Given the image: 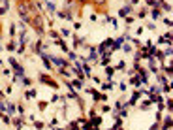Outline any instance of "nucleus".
Wrapping results in <instances>:
<instances>
[{
  "instance_id": "5701e85b",
  "label": "nucleus",
  "mask_w": 173,
  "mask_h": 130,
  "mask_svg": "<svg viewBox=\"0 0 173 130\" xmlns=\"http://www.w3.org/2000/svg\"><path fill=\"white\" fill-rule=\"evenodd\" d=\"M0 111H2V113H8V104L0 102Z\"/></svg>"
},
{
  "instance_id": "b1692460",
  "label": "nucleus",
  "mask_w": 173,
  "mask_h": 130,
  "mask_svg": "<svg viewBox=\"0 0 173 130\" xmlns=\"http://www.w3.org/2000/svg\"><path fill=\"white\" fill-rule=\"evenodd\" d=\"M113 74H115V68H106V75L107 77H111Z\"/></svg>"
},
{
  "instance_id": "e433bc0d",
  "label": "nucleus",
  "mask_w": 173,
  "mask_h": 130,
  "mask_svg": "<svg viewBox=\"0 0 173 130\" xmlns=\"http://www.w3.org/2000/svg\"><path fill=\"white\" fill-rule=\"evenodd\" d=\"M0 49H2V43H0Z\"/></svg>"
},
{
  "instance_id": "ddd939ff",
  "label": "nucleus",
  "mask_w": 173,
  "mask_h": 130,
  "mask_svg": "<svg viewBox=\"0 0 173 130\" xmlns=\"http://www.w3.org/2000/svg\"><path fill=\"white\" fill-rule=\"evenodd\" d=\"M6 49H8V51H17V43H15V42L11 40V42H10V43L6 45Z\"/></svg>"
},
{
  "instance_id": "0eeeda50",
  "label": "nucleus",
  "mask_w": 173,
  "mask_h": 130,
  "mask_svg": "<svg viewBox=\"0 0 173 130\" xmlns=\"http://www.w3.org/2000/svg\"><path fill=\"white\" fill-rule=\"evenodd\" d=\"M81 70H83V74H85V77H87V75H90V70H92V66H90L89 62H85V64H81Z\"/></svg>"
},
{
  "instance_id": "9d476101",
  "label": "nucleus",
  "mask_w": 173,
  "mask_h": 130,
  "mask_svg": "<svg viewBox=\"0 0 173 130\" xmlns=\"http://www.w3.org/2000/svg\"><path fill=\"white\" fill-rule=\"evenodd\" d=\"M137 98H141V92H137V91H136V92H134V96L130 98V102H128V104H130V106H134V104L137 102Z\"/></svg>"
},
{
  "instance_id": "7c9ffc66",
  "label": "nucleus",
  "mask_w": 173,
  "mask_h": 130,
  "mask_svg": "<svg viewBox=\"0 0 173 130\" xmlns=\"http://www.w3.org/2000/svg\"><path fill=\"white\" fill-rule=\"evenodd\" d=\"M10 34H11V38L15 36V25H11V27H10Z\"/></svg>"
},
{
  "instance_id": "f3484780",
  "label": "nucleus",
  "mask_w": 173,
  "mask_h": 130,
  "mask_svg": "<svg viewBox=\"0 0 173 130\" xmlns=\"http://www.w3.org/2000/svg\"><path fill=\"white\" fill-rule=\"evenodd\" d=\"M120 49L124 51V53H130V51H132V45H130V43H124V45H120Z\"/></svg>"
},
{
  "instance_id": "a211bd4d",
  "label": "nucleus",
  "mask_w": 173,
  "mask_h": 130,
  "mask_svg": "<svg viewBox=\"0 0 173 130\" xmlns=\"http://www.w3.org/2000/svg\"><path fill=\"white\" fill-rule=\"evenodd\" d=\"M158 83H160L162 87H164V85H167V77H166V75H160V77H158Z\"/></svg>"
},
{
  "instance_id": "72a5a7b5",
  "label": "nucleus",
  "mask_w": 173,
  "mask_h": 130,
  "mask_svg": "<svg viewBox=\"0 0 173 130\" xmlns=\"http://www.w3.org/2000/svg\"><path fill=\"white\" fill-rule=\"evenodd\" d=\"M145 15H147V8H145V10H141V11H139V17H145Z\"/></svg>"
},
{
  "instance_id": "c85d7f7f",
  "label": "nucleus",
  "mask_w": 173,
  "mask_h": 130,
  "mask_svg": "<svg viewBox=\"0 0 173 130\" xmlns=\"http://www.w3.org/2000/svg\"><path fill=\"white\" fill-rule=\"evenodd\" d=\"M76 2H79L81 6H87V4H90V0H76Z\"/></svg>"
},
{
  "instance_id": "2f4dec72",
  "label": "nucleus",
  "mask_w": 173,
  "mask_h": 130,
  "mask_svg": "<svg viewBox=\"0 0 173 130\" xmlns=\"http://www.w3.org/2000/svg\"><path fill=\"white\" fill-rule=\"evenodd\" d=\"M147 29H149V30H154V23H147Z\"/></svg>"
},
{
  "instance_id": "7ed1b4c3",
  "label": "nucleus",
  "mask_w": 173,
  "mask_h": 130,
  "mask_svg": "<svg viewBox=\"0 0 173 130\" xmlns=\"http://www.w3.org/2000/svg\"><path fill=\"white\" fill-rule=\"evenodd\" d=\"M40 79H41V83H45V85H51V87H57V83L51 79V77H49V75H45V74H41L40 75Z\"/></svg>"
},
{
  "instance_id": "393cba45",
  "label": "nucleus",
  "mask_w": 173,
  "mask_h": 130,
  "mask_svg": "<svg viewBox=\"0 0 173 130\" xmlns=\"http://www.w3.org/2000/svg\"><path fill=\"white\" fill-rule=\"evenodd\" d=\"M124 68H126V62H124V61H120V62L117 64V70H124Z\"/></svg>"
},
{
  "instance_id": "39448f33",
  "label": "nucleus",
  "mask_w": 173,
  "mask_h": 130,
  "mask_svg": "<svg viewBox=\"0 0 173 130\" xmlns=\"http://www.w3.org/2000/svg\"><path fill=\"white\" fill-rule=\"evenodd\" d=\"M160 128H162V130H171V115H167V117L164 119V123H162Z\"/></svg>"
},
{
  "instance_id": "f257e3e1",
  "label": "nucleus",
  "mask_w": 173,
  "mask_h": 130,
  "mask_svg": "<svg viewBox=\"0 0 173 130\" xmlns=\"http://www.w3.org/2000/svg\"><path fill=\"white\" fill-rule=\"evenodd\" d=\"M30 25H32V27L38 30V34H40V36L43 34V19H41V15H34Z\"/></svg>"
},
{
  "instance_id": "4468645a",
  "label": "nucleus",
  "mask_w": 173,
  "mask_h": 130,
  "mask_svg": "<svg viewBox=\"0 0 173 130\" xmlns=\"http://www.w3.org/2000/svg\"><path fill=\"white\" fill-rule=\"evenodd\" d=\"M8 10H10V4H8V2H4L2 6H0V15H4V13H6Z\"/></svg>"
},
{
  "instance_id": "aec40b11",
  "label": "nucleus",
  "mask_w": 173,
  "mask_h": 130,
  "mask_svg": "<svg viewBox=\"0 0 173 130\" xmlns=\"http://www.w3.org/2000/svg\"><path fill=\"white\" fill-rule=\"evenodd\" d=\"M68 59H70V61H76V59H77V53H76V51H68Z\"/></svg>"
},
{
  "instance_id": "f03ea898",
  "label": "nucleus",
  "mask_w": 173,
  "mask_h": 130,
  "mask_svg": "<svg viewBox=\"0 0 173 130\" xmlns=\"http://www.w3.org/2000/svg\"><path fill=\"white\" fill-rule=\"evenodd\" d=\"M132 11H134V6L128 4V6H124V8H120V10H119V17H128Z\"/></svg>"
},
{
  "instance_id": "1a4fd4ad",
  "label": "nucleus",
  "mask_w": 173,
  "mask_h": 130,
  "mask_svg": "<svg viewBox=\"0 0 173 130\" xmlns=\"http://www.w3.org/2000/svg\"><path fill=\"white\" fill-rule=\"evenodd\" d=\"M89 51H90V55H89V61H96V59H98V51H96L94 47H90Z\"/></svg>"
},
{
  "instance_id": "423d86ee",
  "label": "nucleus",
  "mask_w": 173,
  "mask_h": 130,
  "mask_svg": "<svg viewBox=\"0 0 173 130\" xmlns=\"http://www.w3.org/2000/svg\"><path fill=\"white\" fill-rule=\"evenodd\" d=\"M171 40H173V38H171V32H166V34L160 38V43H169V45H171Z\"/></svg>"
},
{
  "instance_id": "bb28decb",
  "label": "nucleus",
  "mask_w": 173,
  "mask_h": 130,
  "mask_svg": "<svg viewBox=\"0 0 173 130\" xmlns=\"http://www.w3.org/2000/svg\"><path fill=\"white\" fill-rule=\"evenodd\" d=\"M13 124L17 126V130H21V126H23V121H17V119H15V121H13Z\"/></svg>"
},
{
  "instance_id": "473e14b6",
  "label": "nucleus",
  "mask_w": 173,
  "mask_h": 130,
  "mask_svg": "<svg viewBox=\"0 0 173 130\" xmlns=\"http://www.w3.org/2000/svg\"><path fill=\"white\" fill-rule=\"evenodd\" d=\"M60 34H62V36H70V30H68V29H62V32H60Z\"/></svg>"
},
{
  "instance_id": "9b49d317",
  "label": "nucleus",
  "mask_w": 173,
  "mask_h": 130,
  "mask_svg": "<svg viewBox=\"0 0 173 130\" xmlns=\"http://www.w3.org/2000/svg\"><path fill=\"white\" fill-rule=\"evenodd\" d=\"M90 2H94V6H98V8H104L107 4V0H90Z\"/></svg>"
},
{
  "instance_id": "2eb2a0df",
  "label": "nucleus",
  "mask_w": 173,
  "mask_h": 130,
  "mask_svg": "<svg viewBox=\"0 0 173 130\" xmlns=\"http://www.w3.org/2000/svg\"><path fill=\"white\" fill-rule=\"evenodd\" d=\"M8 113H17V106H13V104H8Z\"/></svg>"
},
{
  "instance_id": "6e6552de",
  "label": "nucleus",
  "mask_w": 173,
  "mask_h": 130,
  "mask_svg": "<svg viewBox=\"0 0 173 130\" xmlns=\"http://www.w3.org/2000/svg\"><path fill=\"white\" fill-rule=\"evenodd\" d=\"M71 87L73 89H83V81L79 79V77H77V79H71Z\"/></svg>"
},
{
  "instance_id": "dca6fc26",
  "label": "nucleus",
  "mask_w": 173,
  "mask_h": 130,
  "mask_svg": "<svg viewBox=\"0 0 173 130\" xmlns=\"http://www.w3.org/2000/svg\"><path fill=\"white\" fill-rule=\"evenodd\" d=\"M24 96H27L28 100H32V98H36V91H32V89H30V91H27V94H24Z\"/></svg>"
},
{
  "instance_id": "f704fd0d",
  "label": "nucleus",
  "mask_w": 173,
  "mask_h": 130,
  "mask_svg": "<svg viewBox=\"0 0 173 130\" xmlns=\"http://www.w3.org/2000/svg\"><path fill=\"white\" fill-rule=\"evenodd\" d=\"M151 130H158V124H153V128Z\"/></svg>"
},
{
  "instance_id": "c9c22d12",
  "label": "nucleus",
  "mask_w": 173,
  "mask_h": 130,
  "mask_svg": "<svg viewBox=\"0 0 173 130\" xmlns=\"http://www.w3.org/2000/svg\"><path fill=\"white\" fill-rule=\"evenodd\" d=\"M137 2H139V0H132V6H134V4H137Z\"/></svg>"
},
{
  "instance_id": "c756f323",
  "label": "nucleus",
  "mask_w": 173,
  "mask_h": 130,
  "mask_svg": "<svg viewBox=\"0 0 173 130\" xmlns=\"http://www.w3.org/2000/svg\"><path fill=\"white\" fill-rule=\"evenodd\" d=\"M124 21H126L128 25H132V23H134V17H132V15H128V17H124Z\"/></svg>"
},
{
  "instance_id": "20e7f679",
  "label": "nucleus",
  "mask_w": 173,
  "mask_h": 130,
  "mask_svg": "<svg viewBox=\"0 0 173 130\" xmlns=\"http://www.w3.org/2000/svg\"><path fill=\"white\" fill-rule=\"evenodd\" d=\"M45 8H47V11L49 13H57V6H55V2H53V0H47V4H45Z\"/></svg>"
},
{
  "instance_id": "a878e982",
  "label": "nucleus",
  "mask_w": 173,
  "mask_h": 130,
  "mask_svg": "<svg viewBox=\"0 0 173 130\" xmlns=\"http://www.w3.org/2000/svg\"><path fill=\"white\" fill-rule=\"evenodd\" d=\"M166 106H167V110H169V111L173 110V102H171V98H167V100H166Z\"/></svg>"
},
{
  "instance_id": "cd10ccee",
  "label": "nucleus",
  "mask_w": 173,
  "mask_h": 130,
  "mask_svg": "<svg viewBox=\"0 0 173 130\" xmlns=\"http://www.w3.org/2000/svg\"><path fill=\"white\" fill-rule=\"evenodd\" d=\"M162 21H164V25H167V27L171 29V25H173V23H171V19H167V17H166V19H162Z\"/></svg>"
},
{
  "instance_id": "412c9836",
  "label": "nucleus",
  "mask_w": 173,
  "mask_h": 130,
  "mask_svg": "<svg viewBox=\"0 0 173 130\" xmlns=\"http://www.w3.org/2000/svg\"><path fill=\"white\" fill-rule=\"evenodd\" d=\"M21 81H23V85H27V87H30V85H32V79H30V77H23Z\"/></svg>"
},
{
  "instance_id": "f8f14e48",
  "label": "nucleus",
  "mask_w": 173,
  "mask_h": 130,
  "mask_svg": "<svg viewBox=\"0 0 173 130\" xmlns=\"http://www.w3.org/2000/svg\"><path fill=\"white\" fill-rule=\"evenodd\" d=\"M151 17H153V19H158V17H160V8H153V10H151Z\"/></svg>"
},
{
  "instance_id": "4be33fe9",
  "label": "nucleus",
  "mask_w": 173,
  "mask_h": 130,
  "mask_svg": "<svg viewBox=\"0 0 173 130\" xmlns=\"http://www.w3.org/2000/svg\"><path fill=\"white\" fill-rule=\"evenodd\" d=\"M113 87H115V85H113L111 81H109V83H104V85H102V89H104V91H111Z\"/></svg>"
},
{
  "instance_id": "6ab92c4d",
  "label": "nucleus",
  "mask_w": 173,
  "mask_h": 130,
  "mask_svg": "<svg viewBox=\"0 0 173 130\" xmlns=\"http://www.w3.org/2000/svg\"><path fill=\"white\" fill-rule=\"evenodd\" d=\"M34 53H38V55H41V42H38V43L34 45Z\"/></svg>"
}]
</instances>
